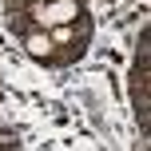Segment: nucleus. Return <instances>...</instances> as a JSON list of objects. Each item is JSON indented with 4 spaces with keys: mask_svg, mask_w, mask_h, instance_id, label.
I'll return each instance as SVG.
<instances>
[{
    "mask_svg": "<svg viewBox=\"0 0 151 151\" xmlns=\"http://www.w3.org/2000/svg\"><path fill=\"white\" fill-rule=\"evenodd\" d=\"M28 12L36 28H52V24H76L83 16V4L80 0H36Z\"/></svg>",
    "mask_w": 151,
    "mask_h": 151,
    "instance_id": "obj_1",
    "label": "nucleus"
},
{
    "mask_svg": "<svg viewBox=\"0 0 151 151\" xmlns=\"http://www.w3.org/2000/svg\"><path fill=\"white\" fill-rule=\"evenodd\" d=\"M24 52H28L32 60H52L56 44H52V36H48V28H32L28 36H24Z\"/></svg>",
    "mask_w": 151,
    "mask_h": 151,
    "instance_id": "obj_2",
    "label": "nucleus"
},
{
    "mask_svg": "<svg viewBox=\"0 0 151 151\" xmlns=\"http://www.w3.org/2000/svg\"><path fill=\"white\" fill-rule=\"evenodd\" d=\"M0 147H16V135H12V131H0Z\"/></svg>",
    "mask_w": 151,
    "mask_h": 151,
    "instance_id": "obj_3",
    "label": "nucleus"
}]
</instances>
